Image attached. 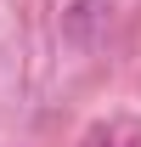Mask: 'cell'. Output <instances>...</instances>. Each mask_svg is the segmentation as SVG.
Wrapping results in <instances>:
<instances>
[{
    "mask_svg": "<svg viewBox=\"0 0 141 147\" xmlns=\"http://www.w3.org/2000/svg\"><path fill=\"white\" fill-rule=\"evenodd\" d=\"M119 23V6L113 0H68L62 6V45L73 51H102L107 34Z\"/></svg>",
    "mask_w": 141,
    "mask_h": 147,
    "instance_id": "1",
    "label": "cell"
},
{
    "mask_svg": "<svg viewBox=\"0 0 141 147\" xmlns=\"http://www.w3.org/2000/svg\"><path fill=\"white\" fill-rule=\"evenodd\" d=\"M79 147H113V125H90Z\"/></svg>",
    "mask_w": 141,
    "mask_h": 147,
    "instance_id": "2",
    "label": "cell"
},
{
    "mask_svg": "<svg viewBox=\"0 0 141 147\" xmlns=\"http://www.w3.org/2000/svg\"><path fill=\"white\" fill-rule=\"evenodd\" d=\"M130 147H141V136H136V142H130Z\"/></svg>",
    "mask_w": 141,
    "mask_h": 147,
    "instance_id": "3",
    "label": "cell"
}]
</instances>
